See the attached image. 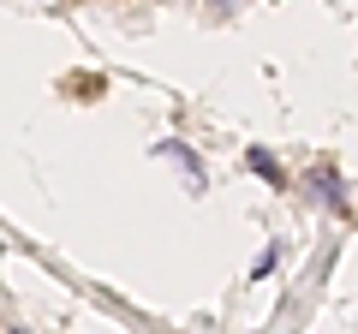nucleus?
<instances>
[]
</instances>
